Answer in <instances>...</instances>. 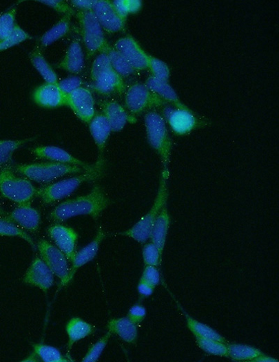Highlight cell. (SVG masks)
<instances>
[{"label":"cell","mask_w":279,"mask_h":362,"mask_svg":"<svg viewBox=\"0 0 279 362\" xmlns=\"http://www.w3.org/2000/svg\"><path fill=\"white\" fill-rule=\"evenodd\" d=\"M30 140H0V167L10 164L14 151Z\"/></svg>","instance_id":"obj_35"},{"label":"cell","mask_w":279,"mask_h":362,"mask_svg":"<svg viewBox=\"0 0 279 362\" xmlns=\"http://www.w3.org/2000/svg\"><path fill=\"white\" fill-rule=\"evenodd\" d=\"M34 353L28 357L25 361H34V359H41L44 362H70L57 348L43 343L33 344Z\"/></svg>","instance_id":"obj_28"},{"label":"cell","mask_w":279,"mask_h":362,"mask_svg":"<svg viewBox=\"0 0 279 362\" xmlns=\"http://www.w3.org/2000/svg\"><path fill=\"white\" fill-rule=\"evenodd\" d=\"M101 110L108 120L112 132L121 131L130 120V115L125 109L115 100L103 101Z\"/></svg>","instance_id":"obj_20"},{"label":"cell","mask_w":279,"mask_h":362,"mask_svg":"<svg viewBox=\"0 0 279 362\" xmlns=\"http://www.w3.org/2000/svg\"><path fill=\"white\" fill-rule=\"evenodd\" d=\"M76 17L81 28V34L88 58L97 52H107L110 48L103 30L92 10L79 11Z\"/></svg>","instance_id":"obj_7"},{"label":"cell","mask_w":279,"mask_h":362,"mask_svg":"<svg viewBox=\"0 0 279 362\" xmlns=\"http://www.w3.org/2000/svg\"><path fill=\"white\" fill-rule=\"evenodd\" d=\"M146 315V309L143 306L135 305L130 310L127 317L137 325L144 321Z\"/></svg>","instance_id":"obj_46"},{"label":"cell","mask_w":279,"mask_h":362,"mask_svg":"<svg viewBox=\"0 0 279 362\" xmlns=\"http://www.w3.org/2000/svg\"><path fill=\"white\" fill-rule=\"evenodd\" d=\"M92 11L103 31L113 34L124 29L126 21L119 16L109 0H94Z\"/></svg>","instance_id":"obj_11"},{"label":"cell","mask_w":279,"mask_h":362,"mask_svg":"<svg viewBox=\"0 0 279 362\" xmlns=\"http://www.w3.org/2000/svg\"><path fill=\"white\" fill-rule=\"evenodd\" d=\"M54 274L39 257H36L27 270L23 281L46 292L54 284Z\"/></svg>","instance_id":"obj_15"},{"label":"cell","mask_w":279,"mask_h":362,"mask_svg":"<svg viewBox=\"0 0 279 362\" xmlns=\"http://www.w3.org/2000/svg\"><path fill=\"white\" fill-rule=\"evenodd\" d=\"M109 204L110 200L103 190L96 185L87 195L68 200L56 206L50 217L56 222H63L80 215L97 219Z\"/></svg>","instance_id":"obj_1"},{"label":"cell","mask_w":279,"mask_h":362,"mask_svg":"<svg viewBox=\"0 0 279 362\" xmlns=\"http://www.w3.org/2000/svg\"><path fill=\"white\" fill-rule=\"evenodd\" d=\"M163 103L158 96L152 92L143 84L133 85L127 90L125 96V105L127 109L134 114H140L145 109L158 106Z\"/></svg>","instance_id":"obj_9"},{"label":"cell","mask_w":279,"mask_h":362,"mask_svg":"<svg viewBox=\"0 0 279 362\" xmlns=\"http://www.w3.org/2000/svg\"><path fill=\"white\" fill-rule=\"evenodd\" d=\"M119 16L126 21L127 16L130 14L127 6L126 0H116L112 2Z\"/></svg>","instance_id":"obj_47"},{"label":"cell","mask_w":279,"mask_h":362,"mask_svg":"<svg viewBox=\"0 0 279 362\" xmlns=\"http://www.w3.org/2000/svg\"><path fill=\"white\" fill-rule=\"evenodd\" d=\"M71 3L74 8L79 9V11H90L93 8L94 0H74Z\"/></svg>","instance_id":"obj_48"},{"label":"cell","mask_w":279,"mask_h":362,"mask_svg":"<svg viewBox=\"0 0 279 362\" xmlns=\"http://www.w3.org/2000/svg\"><path fill=\"white\" fill-rule=\"evenodd\" d=\"M143 257L145 266L158 267L161 264L162 255L152 242L145 245L143 250Z\"/></svg>","instance_id":"obj_41"},{"label":"cell","mask_w":279,"mask_h":362,"mask_svg":"<svg viewBox=\"0 0 279 362\" xmlns=\"http://www.w3.org/2000/svg\"><path fill=\"white\" fill-rule=\"evenodd\" d=\"M103 162L99 159L92 169L82 174L58 182L47 184L37 189L36 197L45 204H52L71 196L83 184L100 178L103 173Z\"/></svg>","instance_id":"obj_2"},{"label":"cell","mask_w":279,"mask_h":362,"mask_svg":"<svg viewBox=\"0 0 279 362\" xmlns=\"http://www.w3.org/2000/svg\"><path fill=\"white\" fill-rule=\"evenodd\" d=\"M84 65L85 57L81 45L79 40L75 39L69 46L57 67L72 74H79L83 72Z\"/></svg>","instance_id":"obj_22"},{"label":"cell","mask_w":279,"mask_h":362,"mask_svg":"<svg viewBox=\"0 0 279 362\" xmlns=\"http://www.w3.org/2000/svg\"><path fill=\"white\" fill-rule=\"evenodd\" d=\"M6 212L1 207H0V216H6Z\"/></svg>","instance_id":"obj_52"},{"label":"cell","mask_w":279,"mask_h":362,"mask_svg":"<svg viewBox=\"0 0 279 362\" xmlns=\"http://www.w3.org/2000/svg\"><path fill=\"white\" fill-rule=\"evenodd\" d=\"M38 2L51 8L59 13L65 14V16L72 17L76 14L73 7L65 1H61V0H39Z\"/></svg>","instance_id":"obj_43"},{"label":"cell","mask_w":279,"mask_h":362,"mask_svg":"<svg viewBox=\"0 0 279 362\" xmlns=\"http://www.w3.org/2000/svg\"><path fill=\"white\" fill-rule=\"evenodd\" d=\"M30 61L46 83L58 84L59 78L46 61L39 47H36L30 55Z\"/></svg>","instance_id":"obj_29"},{"label":"cell","mask_w":279,"mask_h":362,"mask_svg":"<svg viewBox=\"0 0 279 362\" xmlns=\"http://www.w3.org/2000/svg\"><path fill=\"white\" fill-rule=\"evenodd\" d=\"M83 84V81L79 77H71L59 82L61 89L67 95L82 87Z\"/></svg>","instance_id":"obj_45"},{"label":"cell","mask_w":279,"mask_h":362,"mask_svg":"<svg viewBox=\"0 0 279 362\" xmlns=\"http://www.w3.org/2000/svg\"><path fill=\"white\" fill-rule=\"evenodd\" d=\"M35 103L45 108H56L67 105V94L58 84L45 83L33 94Z\"/></svg>","instance_id":"obj_16"},{"label":"cell","mask_w":279,"mask_h":362,"mask_svg":"<svg viewBox=\"0 0 279 362\" xmlns=\"http://www.w3.org/2000/svg\"><path fill=\"white\" fill-rule=\"evenodd\" d=\"M68 349L70 351L78 341L92 335L95 330L93 326L80 318H73L68 323Z\"/></svg>","instance_id":"obj_26"},{"label":"cell","mask_w":279,"mask_h":362,"mask_svg":"<svg viewBox=\"0 0 279 362\" xmlns=\"http://www.w3.org/2000/svg\"><path fill=\"white\" fill-rule=\"evenodd\" d=\"M47 233L56 247L65 254L69 262H72L77 253L78 233L73 228L61 224L51 225Z\"/></svg>","instance_id":"obj_12"},{"label":"cell","mask_w":279,"mask_h":362,"mask_svg":"<svg viewBox=\"0 0 279 362\" xmlns=\"http://www.w3.org/2000/svg\"><path fill=\"white\" fill-rule=\"evenodd\" d=\"M111 67L107 52H103L99 54L94 59L92 65L91 78L92 81L101 73Z\"/></svg>","instance_id":"obj_42"},{"label":"cell","mask_w":279,"mask_h":362,"mask_svg":"<svg viewBox=\"0 0 279 362\" xmlns=\"http://www.w3.org/2000/svg\"><path fill=\"white\" fill-rule=\"evenodd\" d=\"M154 287L142 280H140L138 286V291L142 298L151 296L154 292Z\"/></svg>","instance_id":"obj_49"},{"label":"cell","mask_w":279,"mask_h":362,"mask_svg":"<svg viewBox=\"0 0 279 362\" xmlns=\"http://www.w3.org/2000/svg\"><path fill=\"white\" fill-rule=\"evenodd\" d=\"M147 139L151 147L161 156L167 171L172 149V142L167 133L165 120L156 111H149L145 116Z\"/></svg>","instance_id":"obj_6"},{"label":"cell","mask_w":279,"mask_h":362,"mask_svg":"<svg viewBox=\"0 0 279 362\" xmlns=\"http://www.w3.org/2000/svg\"><path fill=\"white\" fill-rule=\"evenodd\" d=\"M153 76L157 79L167 81L170 77V70L161 60L149 56V67Z\"/></svg>","instance_id":"obj_40"},{"label":"cell","mask_w":279,"mask_h":362,"mask_svg":"<svg viewBox=\"0 0 279 362\" xmlns=\"http://www.w3.org/2000/svg\"><path fill=\"white\" fill-rule=\"evenodd\" d=\"M37 249L41 259L48 266L54 276L61 280V288L70 283V269L69 260L57 247L54 246L45 239H40Z\"/></svg>","instance_id":"obj_8"},{"label":"cell","mask_w":279,"mask_h":362,"mask_svg":"<svg viewBox=\"0 0 279 362\" xmlns=\"http://www.w3.org/2000/svg\"><path fill=\"white\" fill-rule=\"evenodd\" d=\"M67 105L86 123H90L96 114L93 95L91 91L83 87L67 95Z\"/></svg>","instance_id":"obj_13"},{"label":"cell","mask_w":279,"mask_h":362,"mask_svg":"<svg viewBox=\"0 0 279 362\" xmlns=\"http://www.w3.org/2000/svg\"><path fill=\"white\" fill-rule=\"evenodd\" d=\"M163 118L177 135L189 134L198 125L195 115L185 107L174 108L167 106L163 109Z\"/></svg>","instance_id":"obj_10"},{"label":"cell","mask_w":279,"mask_h":362,"mask_svg":"<svg viewBox=\"0 0 279 362\" xmlns=\"http://www.w3.org/2000/svg\"><path fill=\"white\" fill-rule=\"evenodd\" d=\"M14 171L30 181L41 184H50L52 181L67 175L85 171L81 167L54 162L18 164Z\"/></svg>","instance_id":"obj_3"},{"label":"cell","mask_w":279,"mask_h":362,"mask_svg":"<svg viewBox=\"0 0 279 362\" xmlns=\"http://www.w3.org/2000/svg\"><path fill=\"white\" fill-rule=\"evenodd\" d=\"M171 225V216L165 206L159 213L152 228L149 239L163 255L167 232Z\"/></svg>","instance_id":"obj_23"},{"label":"cell","mask_w":279,"mask_h":362,"mask_svg":"<svg viewBox=\"0 0 279 362\" xmlns=\"http://www.w3.org/2000/svg\"><path fill=\"white\" fill-rule=\"evenodd\" d=\"M37 189L25 177L15 173L13 167L6 165L0 169V194L18 205L31 203Z\"/></svg>","instance_id":"obj_4"},{"label":"cell","mask_w":279,"mask_h":362,"mask_svg":"<svg viewBox=\"0 0 279 362\" xmlns=\"http://www.w3.org/2000/svg\"><path fill=\"white\" fill-rule=\"evenodd\" d=\"M105 235V234L101 228H99L96 237L92 242L76 253L72 262V266L70 269V282L79 268L90 263L96 257Z\"/></svg>","instance_id":"obj_21"},{"label":"cell","mask_w":279,"mask_h":362,"mask_svg":"<svg viewBox=\"0 0 279 362\" xmlns=\"http://www.w3.org/2000/svg\"><path fill=\"white\" fill-rule=\"evenodd\" d=\"M184 315L187 319V326L189 329L196 337L210 339L220 342L228 343L227 339L225 337H223L209 326L196 321L186 314L185 312Z\"/></svg>","instance_id":"obj_31"},{"label":"cell","mask_w":279,"mask_h":362,"mask_svg":"<svg viewBox=\"0 0 279 362\" xmlns=\"http://www.w3.org/2000/svg\"><path fill=\"white\" fill-rule=\"evenodd\" d=\"M32 39L19 25H16L12 34L6 39L0 40V51L10 49L23 41Z\"/></svg>","instance_id":"obj_37"},{"label":"cell","mask_w":279,"mask_h":362,"mask_svg":"<svg viewBox=\"0 0 279 362\" xmlns=\"http://www.w3.org/2000/svg\"><path fill=\"white\" fill-rule=\"evenodd\" d=\"M140 280L146 282L154 288L158 286L161 281V275L157 267L145 266Z\"/></svg>","instance_id":"obj_44"},{"label":"cell","mask_w":279,"mask_h":362,"mask_svg":"<svg viewBox=\"0 0 279 362\" xmlns=\"http://www.w3.org/2000/svg\"><path fill=\"white\" fill-rule=\"evenodd\" d=\"M167 175V172L163 171L158 194L150 211L131 228L120 233L121 235L128 236L141 244H145L149 239L154 224L169 198L166 182Z\"/></svg>","instance_id":"obj_5"},{"label":"cell","mask_w":279,"mask_h":362,"mask_svg":"<svg viewBox=\"0 0 279 362\" xmlns=\"http://www.w3.org/2000/svg\"><path fill=\"white\" fill-rule=\"evenodd\" d=\"M198 347L207 354L228 357L227 343L210 339L196 337Z\"/></svg>","instance_id":"obj_36"},{"label":"cell","mask_w":279,"mask_h":362,"mask_svg":"<svg viewBox=\"0 0 279 362\" xmlns=\"http://www.w3.org/2000/svg\"><path fill=\"white\" fill-rule=\"evenodd\" d=\"M145 85L159 98L175 103L178 107H185L180 102L179 97L174 89L167 81L151 76L147 79Z\"/></svg>","instance_id":"obj_27"},{"label":"cell","mask_w":279,"mask_h":362,"mask_svg":"<svg viewBox=\"0 0 279 362\" xmlns=\"http://www.w3.org/2000/svg\"><path fill=\"white\" fill-rule=\"evenodd\" d=\"M0 236L19 237L27 241L34 249L36 248L30 235L25 230L6 217L0 218Z\"/></svg>","instance_id":"obj_34"},{"label":"cell","mask_w":279,"mask_h":362,"mask_svg":"<svg viewBox=\"0 0 279 362\" xmlns=\"http://www.w3.org/2000/svg\"><path fill=\"white\" fill-rule=\"evenodd\" d=\"M17 8L0 15V40L7 39L16 26Z\"/></svg>","instance_id":"obj_38"},{"label":"cell","mask_w":279,"mask_h":362,"mask_svg":"<svg viewBox=\"0 0 279 362\" xmlns=\"http://www.w3.org/2000/svg\"><path fill=\"white\" fill-rule=\"evenodd\" d=\"M111 335L112 333L108 331L103 337L93 344L90 348L82 361L83 362L97 361L104 351Z\"/></svg>","instance_id":"obj_39"},{"label":"cell","mask_w":279,"mask_h":362,"mask_svg":"<svg viewBox=\"0 0 279 362\" xmlns=\"http://www.w3.org/2000/svg\"><path fill=\"white\" fill-rule=\"evenodd\" d=\"M251 361L252 362H278V360L270 356L266 355L265 354H262L256 357Z\"/></svg>","instance_id":"obj_51"},{"label":"cell","mask_w":279,"mask_h":362,"mask_svg":"<svg viewBox=\"0 0 279 362\" xmlns=\"http://www.w3.org/2000/svg\"><path fill=\"white\" fill-rule=\"evenodd\" d=\"M107 54L112 68L122 78L128 77L134 73L135 70L120 52L110 47L107 51Z\"/></svg>","instance_id":"obj_33"},{"label":"cell","mask_w":279,"mask_h":362,"mask_svg":"<svg viewBox=\"0 0 279 362\" xmlns=\"http://www.w3.org/2000/svg\"><path fill=\"white\" fill-rule=\"evenodd\" d=\"M32 153L37 158L50 162L72 164L82 167L85 171L93 168L94 164H87L74 157L65 150L52 146L38 147L32 150Z\"/></svg>","instance_id":"obj_18"},{"label":"cell","mask_w":279,"mask_h":362,"mask_svg":"<svg viewBox=\"0 0 279 362\" xmlns=\"http://www.w3.org/2000/svg\"><path fill=\"white\" fill-rule=\"evenodd\" d=\"M71 17L64 16L40 39L41 47H47L67 35L70 31Z\"/></svg>","instance_id":"obj_30"},{"label":"cell","mask_w":279,"mask_h":362,"mask_svg":"<svg viewBox=\"0 0 279 362\" xmlns=\"http://www.w3.org/2000/svg\"><path fill=\"white\" fill-rule=\"evenodd\" d=\"M129 14L137 13L142 7L141 1L139 0H126Z\"/></svg>","instance_id":"obj_50"},{"label":"cell","mask_w":279,"mask_h":362,"mask_svg":"<svg viewBox=\"0 0 279 362\" xmlns=\"http://www.w3.org/2000/svg\"><path fill=\"white\" fill-rule=\"evenodd\" d=\"M107 328L109 332L116 334L124 341L130 344L136 343L138 334L137 325L127 317L111 319Z\"/></svg>","instance_id":"obj_24"},{"label":"cell","mask_w":279,"mask_h":362,"mask_svg":"<svg viewBox=\"0 0 279 362\" xmlns=\"http://www.w3.org/2000/svg\"><path fill=\"white\" fill-rule=\"evenodd\" d=\"M90 131L99 150L103 152L112 132L108 120L102 113L95 114L90 122Z\"/></svg>","instance_id":"obj_25"},{"label":"cell","mask_w":279,"mask_h":362,"mask_svg":"<svg viewBox=\"0 0 279 362\" xmlns=\"http://www.w3.org/2000/svg\"><path fill=\"white\" fill-rule=\"evenodd\" d=\"M93 88L101 95L121 93L125 89L123 78L113 69L101 73L93 81Z\"/></svg>","instance_id":"obj_19"},{"label":"cell","mask_w":279,"mask_h":362,"mask_svg":"<svg viewBox=\"0 0 279 362\" xmlns=\"http://www.w3.org/2000/svg\"><path fill=\"white\" fill-rule=\"evenodd\" d=\"M5 217L31 233H37L40 227L41 215L31 203L19 205Z\"/></svg>","instance_id":"obj_17"},{"label":"cell","mask_w":279,"mask_h":362,"mask_svg":"<svg viewBox=\"0 0 279 362\" xmlns=\"http://www.w3.org/2000/svg\"><path fill=\"white\" fill-rule=\"evenodd\" d=\"M114 48L128 60L135 71H142L148 68L149 56L132 36H127L120 39L116 43Z\"/></svg>","instance_id":"obj_14"},{"label":"cell","mask_w":279,"mask_h":362,"mask_svg":"<svg viewBox=\"0 0 279 362\" xmlns=\"http://www.w3.org/2000/svg\"><path fill=\"white\" fill-rule=\"evenodd\" d=\"M228 357L237 361H251L264 354L259 349L251 345L239 343H227Z\"/></svg>","instance_id":"obj_32"}]
</instances>
